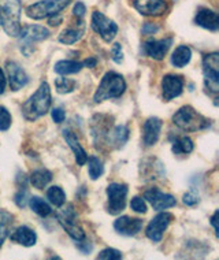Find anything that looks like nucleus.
I'll use <instances>...</instances> for the list:
<instances>
[{
    "mask_svg": "<svg viewBox=\"0 0 219 260\" xmlns=\"http://www.w3.org/2000/svg\"><path fill=\"white\" fill-rule=\"evenodd\" d=\"M11 241L21 244L23 247H33L37 241V236L35 230H32L30 228L19 226L18 229L11 234Z\"/></svg>",
    "mask_w": 219,
    "mask_h": 260,
    "instance_id": "obj_22",
    "label": "nucleus"
},
{
    "mask_svg": "<svg viewBox=\"0 0 219 260\" xmlns=\"http://www.w3.org/2000/svg\"><path fill=\"white\" fill-rule=\"evenodd\" d=\"M11 126V114L3 106H0V132H6Z\"/></svg>",
    "mask_w": 219,
    "mask_h": 260,
    "instance_id": "obj_32",
    "label": "nucleus"
},
{
    "mask_svg": "<svg viewBox=\"0 0 219 260\" xmlns=\"http://www.w3.org/2000/svg\"><path fill=\"white\" fill-rule=\"evenodd\" d=\"M182 202L183 204H186V206H196L197 203H199V194L195 192L186 193V194H183Z\"/></svg>",
    "mask_w": 219,
    "mask_h": 260,
    "instance_id": "obj_37",
    "label": "nucleus"
},
{
    "mask_svg": "<svg viewBox=\"0 0 219 260\" xmlns=\"http://www.w3.org/2000/svg\"><path fill=\"white\" fill-rule=\"evenodd\" d=\"M77 82L70 78H65V77H59L55 80V88L58 90V93H70L76 89Z\"/></svg>",
    "mask_w": 219,
    "mask_h": 260,
    "instance_id": "obj_31",
    "label": "nucleus"
},
{
    "mask_svg": "<svg viewBox=\"0 0 219 260\" xmlns=\"http://www.w3.org/2000/svg\"><path fill=\"white\" fill-rule=\"evenodd\" d=\"M84 35V25L78 29V27H69L66 30H63L59 36V41L63 44H74L80 40Z\"/></svg>",
    "mask_w": 219,
    "mask_h": 260,
    "instance_id": "obj_26",
    "label": "nucleus"
},
{
    "mask_svg": "<svg viewBox=\"0 0 219 260\" xmlns=\"http://www.w3.org/2000/svg\"><path fill=\"white\" fill-rule=\"evenodd\" d=\"M51 88L48 82H41L39 89L22 104V114L26 121H36L44 117L51 107Z\"/></svg>",
    "mask_w": 219,
    "mask_h": 260,
    "instance_id": "obj_1",
    "label": "nucleus"
},
{
    "mask_svg": "<svg viewBox=\"0 0 219 260\" xmlns=\"http://www.w3.org/2000/svg\"><path fill=\"white\" fill-rule=\"evenodd\" d=\"M72 0H40L35 5L26 7L25 13L32 19H44L54 17L59 14L63 9H66Z\"/></svg>",
    "mask_w": 219,
    "mask_h": 260,
    "instance_id": "obj_5",
    "label": "nucleus"
},
{
    "mask_svg": "<svg viewBox=\"0 0 219 260\" xmlns=\"http://www.w3.org/2000/svg\"><path fill=\"white\" fill-rule=\"evenodd\" d=\"M84 64L77 60H59L55 63L54 70L59 76H67V74H76L81 72Z\"/></svg>",
    "mask_w": 219,
    "mask_h": 260,
    "instance_id": "obj_24",
    "label": "nucleus"
},
{
    "mask_svg": "<svg viewBox=\"0 0 219 260\" xmlns=\"http://www.w3.org/2000/svg\"><path fill=\"white\" fill-rule=\"evenodd\" d=\"M7 236H9V229H7V226H0V248L3 247V244H5Z\"/></svg>",
    "mask_w": 219,
    "mask_h": 260,
    "instance_id": "obj_41",
    "label": "nucleus"
},
{
    "mask_svg": "<svg viewBox=\"0 0 219 260\" xmlns=\"http://www.w3.org/2000/svg\"><path fill=\"white\" fill-rule=\"evenodd\" d=\"M130 208L134 211V212H139V214H145L147 212V204L144 202V199L136 196V198L132 199L130 202Z\"/></svg>",
    "mask_w": 219,
    "mask_h": 260,
    "instance_id": "obj_34",
    "label": "nucleus"
},
{
    "mask_svg": "<svg viewBox=\"0 0 219 260\" xmlns=\"http://www.w3.org/2000/svg\"><path fill=\"white\" fill-rule=\"evenodd\" d=\"M10 223H13V215L9 211L0 210V226H9Z\"/></svg>",
    "mask_w": 219,
    "mask_h": 260,
    "instance_id": "obj_40",
    "label": "nucleus"
},
{
    "mask_svg": "<svg viewBox=\"0 0 219 260\" xmlns=\"http://www.w3.org/2000/svg\"><path fill=\"white\" fill-rule=\"evenodd\" d=\"M5 89H6V76L3 70L0 69V94L5 93Z\"/></svg>",
    "mask_w": 219,
    "mask_h": 260,
    "instance_id": "obj_44",
    "label": "nucleus"
},
{
    "mask_svg": "<svg viewBox=\"0 0 219 260\" xmlns=\"http://www.w3.org/2000/svg\"><path fill=\"white\" fill-rule=\"evenodd\" d=\"M59 223L66 230V233L74 240V241H84L85 240V232L82 230L80 224L77 223L76 212L73 210V206L67 207V210L60 212L58 215Z\"/></svg>",
    "mask_w": 219,
    "mask_h": 260,
    "instance_id": "obj_9",
    "label": "nucleus"
},
{
    "mask_svg": "<svg viewBox=\"0 0 219 260\" xmlns=\"http://www.w3.org/2000/svg\"><path fill=\"white\" fill-rule=\"evenodd\" d=\"M144 199L147 202L151 203V206L153 207V210L157 211H165L167 208H171L177 204V200L174 196H171L169 193L161 192L158 188H151L145 190L144 193Z\"/></svg>",
    "mask_w": 219,
    "mask_h": 260,
    "instance_id": "obj_12",
    "label": "nucleus"
},
{
    "mask_svg": "<svg viewBox=\"0 0 219 260\" xmlns=\"http://www.w3.org/2000/svg\"><path fill=\"white\" fill-rule=\"evenodd\" d=\"M173 214L170 212H161L158 214L155 218H153L147 226V230H145V234L147 237L153 242H159L163 237V233L166 232V229L169 228V224L171 223L173 220Z\"/></svg>",
    "mask_w": 219,
    "mask_h": 260,
    "instance_id": "obj_10",
    "label": "nucleus"
},
{
    "mask_svg": "<svg viewBox=\"0 0 219 260\" xmlns=\"http://www.w3.org/2000/svg\"><path fill=\"white\" fill-rule=\"evenodd\" d=\"M6 72H7V77H9L10 88L14 92L22 89L23 86L27 84V81H29L25 70L17 62L6 63Z\"/></svg>",
    "mask_w": 219,
    "mask_h": 260,
    "instance_id": "obj_15",
    "label": "nucleus"
},
{
    "mask_svg": "<svg viewBox=\"0 0 219 260\" xmlns=\"http://www.w3.org/2000/svg\"><path fill=\"white\" fill-rule=\"evenodd\" d=\"M19 39H21V50H25L27 47H30L35 43L43 41L49 37L48 29L44 26H39V25H26V26L21 27L19 30Z\"/></svg>",
    "mask_w": 219,
    "mask_h": 260,
    "instance_id": "obj_11",
    "label": "nucleus"
},
{
    "mask_svg": "<svg viewBox=\"0 0 219 260\" xmlns=\"http://www.w3.org/2000/svg\"><path fill=\"white\" fill-rule=\"evenodd\" d=\"M191 58H192V51L188 45H179L171 55V64L174 68L181 69L191 62Z\"/></svg>",
    "mask_w": 219,
    "mask_h": 260,
    "instance_id": "obj_23",
    "label": "nucleus"
},
{
    "mask_svg": "<svg viewBox=\"0 0 219 260\" xmlns=\"http://www.w3.org/2000/svg\"><path fill=\"white\" fill-rule=\"evenodd\" d=\"M108 196V212L111 215H118L126 207V198H128V186L125 184L112 182L107 188Z\"/></svg>",
    "mask_w": 219,
    "mask_h": 260,
    "instance_id": "obj_7",
    "label": "nucleus"
},
{
    "mask_svg": "<svg viewBox=\"0 0 219 260\" xmlns=\"http://www.w3.org/2000/svg\"><path fill=\"white\" fill-rule=\"evenodd\" d=\"M134 9L145 17H159L166 13L165 0H132Z\"/></svg>",
    "mask_w": 219,
    "mask_h": 260,
    "instance_id": "obj_13",
    "label": "nucleus"
},
{
    "mask_svg": "<svg viewBox=\"0 0 219 260\" xmlns=\"http://www.w3.org/2000/svg\"><path fill=\"white\" fill-rule=\"evenodd\" d=\"M51 117L54 119L55 123H62L65 121V118H66V114L63 111L62 108H54L52 111H51Z\"/></svg>",
    "mask_w": 219,
    "mask_h": 260,
    "instance_id": "obj_39",
    "label": "nucleus"
},
{
    "mask_svg": "<svg viewBox=\"0 0 219 260\" xmlns=\"http://www.w3.org/2000/svg\"><path fill=\"white\" fill-rule=\"evenodd\" d=\"M195 22L199 26L204 27L207 30L216 31L219 29V17L218 14L208 9H200L195 17Z\"/></svg>",
    "mask_w": 219,
    "mask_h": 260,
    "instance_id": "obj_19",
    "label": "nucleus"
},
{
    "mask_svg": "<svg viewBox=\"0 0 219 260\" xmlns=\"http://www.w3.org/2000/svg\"><path fill=\"white\" fill-rule=\"evenodd\" d=\"M29 196H27V192L25 190V188H23V190H19L17 194H15V203H17V206L19 207V208H23V207L26 206L27 200H29Z\"/></svg>",
    "mask_w": 219,
    "mask_h": 260,
    "instance_id": "obj_36",
    "label": "nucleus"
},
{
    "mask_svg": "<svg viewBox=\"0 0 219 260\" xmlns=\"http://www.w3.org/2000/svg\"><path fill=\"white\" fill-rule=\"evenodd\" d=\"M162 90H163V99L165 102H170L174 98H178L183 90L182 77L175 74H167L162 80Z\"/></svg>",
    "mask_w": 219,
    "mask_h": 260,
    "instance_id": "obj_14",
    "label": "nucleus"
},
{
    "mask_svg": "<svg viewBox=\"0 0 219 260\" xmlns=\"http://www.w3.org/2000/svg\"><path fill=\"white\" fill-rule=\"evenodd\" d=\"M159 27L157 25H152V23H145V26L143 27V33L144 35H152L155 31H158Z\"/></svg>",
    "mask_w": 219,
    "mask_h": 260,
    "instance_id": "obj_42",
    "label": "nucleus"
},
{
    "mask_svg": "<svg viewBox=\"0 0 219 260\" xmlns=\"http://www.w3.org/2000/svg\"><path fill=\"white\" fill-rule=\"evenodd\" d=\"M173 122L183 132H197L210 127L211 122L191 106H183L173 115Z\"/></svg>",
    "mask_w": 219,
    "mask_h": 260,
    "instance_id": "obj_3",
    "label": "nucleus"
},
{
    "mask_svg": "<svg viewBox=\"0 0 219 260\" xmlns=\"http://www.w3.org/2000/svg\"><path fill=\"white\" fill-rule=\"evenodd\" d=\"M86 13V7L84 3H81V2H77L76 6H74V9H73V14H74V17H77V19H82L84 18V15Z\"/></svg>",
    "mask_w": 219,
    "mask_h": 260,
    "instance_id": "obj_38",
    "label": "nucleus"
},
{
    "mask_svg": "<svg viewBox=\"0 0 219 260\" xmlns=\"http://www.w3.org/2000/svg\"><path fill=\"white\" fill-rule=\"evenodd\" d=\"M173 152L175 155H182V153H191L193 151V141L189 137H179L173 143Z\"/></svg>",
    "mask_w": 219,
    "mask_h": 260,
    "instance_id": "obj_30",
    "label": "nucleus"
},
{
    "mask_svg": "<svg viewBox=\"0 0 219 260\" xmlns=\"http://www.w3.org/2000/svg\"><path fill=\"white\" fill-rule=\"evenodd\" d=\"M0 25H2V11H0Z\"/></svg>",
    "mask_w": 219,
    "mask_h": 260,
    "instance_id": "obj_47",
    "label": "nucleus"
},
{
    "mask_svg": "<svg viewBox=\"0 0 219 260\" xmlns=\"http://www.w3.org/2000/svg\"><path fill=\"white\" fill-rule=\"evenodd\" d=\"M51 180H52V173L47 170V169L35 170L29 177L30 184L37 189H44L51 182Z\"/></svg>",
    "mask_w": 219,
    "mask_h": 260,
    "instance_id": "obj_25",
    "label": "nucleus"
},
{
    "mask_svg": "<svg viewBox=\"0 0 219 260\" xmlns=\"http://www.w3.org/2000/svg\"><path fill=\"white\" fill-rule=\"evenodd\" d=\"M55 18H52V17H49V25L51 26H58L59 23L62 22V18L59 17V14H56V15H54Z\"/></svg>",
    "mask_w": 219,
    "mask_h": 260,
    "instance_id": "obj_46",
    "label": "nucleus"
},
{
    "mask_svg": "<svg viewBox=\"0 0 219 260\" xmlns=\"http://www.w3.org/2000/svg\"><path fill=\"white\" fill-rule=\"evenodd\" d=\"M163 122L157 117L148 118L143 125V143L145 147H152L158 143L161 136Z\"/></svg>",
    "mask_w": 219,
    "mask_h": 260,
    "instance_id": "obj_17",
    "label": "nucleus"
},
{
    "mask_svg": "<svg viewBox=\"0 0 219 260\" xmlns=\"http://www.w3.org/2000/svg\"><path fill=\"white\" fill-rule=\"evenodd\" d=\"M203 74L207 90L212 94L219 92V54L211 52L203 59Z\"/></svg>",
    "mask_w": 219,
    "mask_h": 260,
    "instance_id": "obj_6",
    "label": "nucleus"
},
{
    "mask_svg": "<svg viewBox=\"0 0 219 260\" xmlns=\"http://www.w3.org/2000/svg\"><path fill=\"white\" fill-rule=\"evenodd\" d=\"M173 39H162V40H148L144 43L143 51L144 54L155 60H162L165 55L169 52Z\"/></svg>",
    "mask_w": 219,
    "mask_h": 260,
    "instance_id": "obj_16",
    "label": "nucleus"
},
{
    "mask_svg": "<svg viewBox=\"0 0 219 260\" xmlns=\"http://www.w3.org/2000/svg\"><path fill=\"white\" fill-rule=\"evenodd\" d=\"M128 140H129V129L126 126L119 125L115 126L114 129H110V132L107 133L106 144L111 145L112 148L119 149L125 145Z\"/></svg>",
    "mask_w": 219,
    "mask_h": 260,
    "instance_id": "obj_20",
    "label": "nucleus"
},
{
    "mask_svg": "<svg viewBox=\"0 0 219 260\" xmlns=\"http://www.w3.org/2000/svg\"><path fill=\"white\" fill-rule=\"evenodd\" d=\"M114 229L122 236H136L143 229V220L139 218H130V216H121L114 222Z\"/></svg>",
    "mask_w": 219,
    "mask_h": 260,
    "instance_id": "obj_18",
    "label": "nucleus"
},
{
    "mask_svg": "<svg viewBox=\"0 0 219 260\" xmlns=\"http://www.w3.org/2000/svg\"><path fill=\"white\" fill-rule=\"evenodd\" d=\"M86 163H88V171H89L90 180H98V178H100L103 175V163H102V160L98 156H88Z\"/></svg>",
    "mask_w": 219,
    "mask_h": 260,
    "instance_id": "obj_28",
    "label": "nucleus"
},
{
    "mask_svg": "<svg viewBox=\"0 0 219 260\" xmlns=\"http://www.w3.org/2000/svg\"><path fill=\"white\" fill-rule=\"evenodd\" d=\"M29 206L33 210V212H36L37 215L40 216H48L52 212L48 203L41 198H37V196H33V198L29 199Z\"/></svg>",
    "mask_w": 219,
    "mask_h": 260,
    "instance_id": "obj_27",
    "label": "nucleus"
},
{
    "mask_svg": "<svg viewBox=\"0 0 219 260\" xmlns=\"http://www.w3.org/2000/svg\"><path fill=\"white\" fill-rule=\"evenodd\" d=\"M98 259H103V260L122 259V253L118 251V249H114V248H106V249H103V251L99 253Z\"/></svg>",
    "mask_w": 219,
    "mask_h": 260,
    "instance_id": "obj_33",
    "label": "nucleus"
},
{
    "mask_svg": "<svg viewBox=\"0 0 219 260\" xmlns=\"http://www.w3.org/2000/svg\"><path fill=\"white\" fill-rule=\"evenodd\" d=\"M126 82L121 74L115 72H108L104 74V77L100 81L98 90L93 96V100L96 103H102L104 100L116 99L121 98L125 93Z\"/></svg>",
    "mask_w": 219,
    "mask_h": 260,
    "instance_id": "obj_2",
    "label": "nucleus"
},
{
    "mask_svg": "<svg viewBox=\"0 0 219 260\" xmlns=\"http://www.w3.org/2000/svg\"><path fill=\"white\" fill-rule=\"evenodd\" d=\"M218 215H219V212H218V211H215V212H214V215H212V218H211V224H212V226H214V229H215V234H216V236H219Z\"/></svg>",
    "mask_w": 219,
    "mask_h": 260,
    "instance_id": "obj_43",
    "label": "nucleus"
},
{
    "mask_svg": "<svg viewBox=\"0 0 219 260\" xmlns=\"http://www.w3.org/2000/svg\"><path fill=\"white\" fill-rule=\"evenodd\" d=\"M47 199L49 200V203L55 207H62L66 202V194L63 192L62 188L59 186H51V188L47 190Z\"/></svg>",
    "mask_w": 219,
    "mask_h": 260,
    "instance_id": "obj_29",
    "label": "nucleus"
},
{
    "mask_svg": "<svg viewBox=\"0 0 219 260\" xmlns=\"http://www.w3.org/2000/svg\"><path fill=\"white\" fill-rule=\"evenodd\" d=\"M2 26L11 37H17L21 30V3L19 0H3L0 6Z\"/></svg>",
    "mask_w": 219,
    "mask_h": 260,
    "instance_id": "obj_4",
    "label": "nucleus"
},
{
    "mask_svg": "<svg viewBox=\"0 0 219 260\" xmlns=\"http://www.w3.org/2000/svg\"><path fill=\"white\" fill-rule=\"evenodd\" d=\"M63 137H65L66 143L69 144V147L72 148V151L76 155V160L78 163V166H84L86 163V159H88V155H86L85 149L81 147L77 136L73 132H70V130H65L63 132Z\"/></svg>",
    "mask_w": 219,
    "mask_h": 260,
    "instance_id": "obj_21",
    "label": "nucleus"
},
{
    "mask_svg": "<svg viewBox=\"0 0 219 260\" xmlns=\"http://www.w3.org/2000/svg\"><path fill=\"white\" fill-rule=\"evenodd\" d=\"M92 29H93L99 36L102 37L106 43H111L114 37L118 33V26L114 21L107 18L103 13L100 11H95L92 14V21H90Z\"/></svg>",
    "mask_w": 219,
    "mask_h": 260,
    "instance_id": "obj_8",
    "label": "nucleus"
},
{
    "mask_svg": "<svg viewBox=\"0 0 219 260\" xmlns=\"http://www.w3.org/2000/svg\"><path fill=\"white\" fill-rule=\"evenodd\" d=\"M111 56L112 60L115 63H122V60H123V52H122V47L119 43H116V44L112 45Z\"/></svg>",
    "mask_w": 219,
    "mask_h": 260,
    "instance_id": "obj_35",
    "label": "nucleus"
},
{
    "mask_svg": "<svg viewBox=\"0 0 219 260\" xmlns=\"http://www.w3.org/2000/svg\"><path fill=\"white\" fill-rule=\"evenodd\" d=\"M82 64H84V66H86V68L92 69V68H95L96 64H98V59H96V58H88V59H85V60H84V63H82Z\"/></svg>",
    "mask_w": 219,
    "mask_h": 260,
    "instance_id": "obj_45",
    "label": "nucleus"
}]
</instances>
